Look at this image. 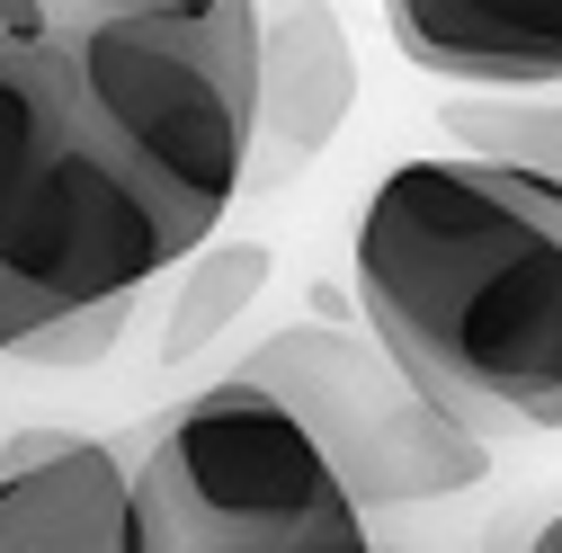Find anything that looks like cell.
I'll return each instance as SVG.
<instances>
[{
    "label": "cell",
    "instance_id": "cell-1",
    "mask_svg": "<svg viewBox=\"0 0 562 553\" xmlns=\"http://www.w3.org/2000/svg\"><path fill=\"white\" fill-rule=\"evenodd\" d=\"M367 339L482 447L562 429V188L419 153L358 215Z\"/></svg>",
    "mask_w": 562,
    "mask_h": 553
},
{
    "label": "cell",
    "instance_id": "cell-2",
    "mask_svg": "<svg viewBox=\"0 0 562 553\" xmlns=\"http://www.w3.org/2000/svg\"><path fill=\"white\" fill-rule=\"evenodd\" d=\"M144 161L90 99L63 27H0V349L63 304L179 268Z\"/></svg>",
    "mask_w": 562,
    "mask_h": 553
},
{
    "label": "cell",
    "instance_id": "cell-3",
    "mask_svg": "<svg viewBox=\"0 0 562 553\" xmlns=\"http://www.w3.org/2000/svg\"><path fill=\"white\" fill-rule=\"evenodd\" d=\"M125 553H375L295 410L224 375L125 455Z\"/></svg>",
    "mask_w": 562,
    "mask_h": 553
},
{
    "label": "cell",
    "instance_id": "cell-4",
    "mask_svg": "<svg viewBox=\"0 0 562 553\" xmlns=\"http://www.w3.org/2000/svg\"><path fill=\"white\" fill-rule=\"evenodd\" d=\"M233 375L295 410V429L322 447V464L339 473V492L358 509L456 500V492H473L491 473V447L473 429H456L447 410L348 321H295V330L259 339Z\"/></svg>",
    "mask_w": 562,
    "mask_h": 553
},
{
    "label": "cell",
    "instance_id": "cell-5",
    "mask_svg": "<svg viewBox=\"0 0 562 553\" xmlns=\"http://www.w3.org/2000/svg\"><path fill=\"white\" fill-rule=\"evenodd\" d=\"M0 553H125V447L81 429L0 438Z\"/></svg>",
    "mask_w": 562,
    "mask_h": 553
},
{
    "label": "cell",
    "instance_id": "cell-6",
    "mask_svg": "<svg viewBox=\"0 0 562 553\" xmlns=\"http://www.w3.org/2000/svg\"><path fill=\"white\" fill-rule=\"evenodd\" d=\"M358 108V45L330 0H277L250 27V144L268 134L277 161L330 153V134Z\"/></svg>",
    "mask_w": 562,
    "mask_h": 553
},
{
    "label": "cell",
    "instance_id": "cell-7",
    "mask_svg": "<svg viewBox=\"0 0 562 553\" xmlns=\"http://www.w3.org/2000/svg\"><path fill=\"white\" fill-rule=\"evenodd\" d=\"M384 27L411 72L456 90L562 81V0H384Z\"/></svg>",
    "mask_w": 562,
    "mask_h": 553
},
{
    "label": "cell",
    "instance_id": "cell-8",
    "mask_svg": "<svg viewBox=\"0 0 562 553\" xmlns=\"http://www.w3.org/2000/svg\"><path fill=\"white\" fill-rule=\"evenodd\" d=\"M268 268H277L268 241H196V250H188V286H179L170 330H161V358L179 366V358H196V349H215V339L259 304Z\"/></svg>",
    "mask_w": 562,
    "mask_h": 553
},
{
    "label": "cell",
    "instance_id": "cell-9",
    "mask_svg": "<svg viewBox=\"0 0 562 553\" xmlns=\"http://www.w3.org/2000/svg\"><path fill=\"white\" fill-rule=\"evenodd\" d=\"M456 153H482L501 170H527L536 188H562V99H527V90H473L447 108Z\"/></svg>",
    "mask_w": 562,
    "mask_h": 553
},
{
    "label": "cell",
    "instance_id": "cell-10",
    "mask_svg": "<svg viewBox=\"0 0 562 553\" xmlns=\"http://www.w3.org/2000/svg\"><path fill=\"white\" fill-rule=\"evenodd\" d=\"M125 321H134V295H90V304H63L36 330H19L0 358H19V366H99L125 339Z\"/></svg>",
    "mask_w": 562,
    "mask_h": 553
},
{
    "label": "cell",
    "instance_id": "cell-11",
    "mask_svg": "<svg viewBox=\"0 0 562 553\" xmlns=\"http://www.w3.org/2000/svg\"><path fill=\"white\" fill-rule=\"evenodd\" d=\"M518 553H562V509H553V518H544V527H536V535H527Z\"/></svg>",
    "mask_w": 562,
    "mask_h": 553
}]
</instances>
